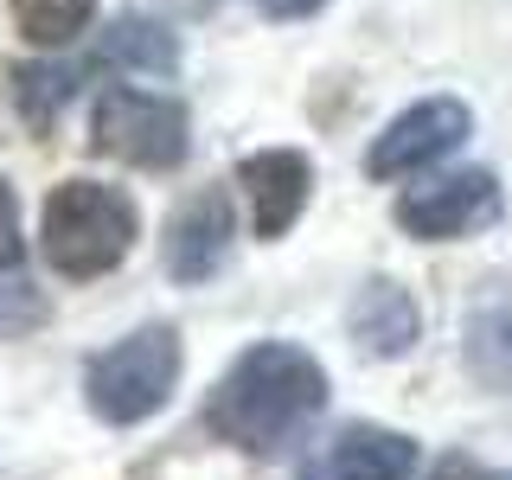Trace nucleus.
<instances>
[{
    "instance_id": "obj_1",
    "label": "nucleus",
    "mask_w": 512,
    "mask_h": 480,
    "mask_svg": "<svg viewBox=\"0 0 512 480\" xmlns=\"http://www.w3.org/2000/svg\"><path fill=\"white\" fill-rule=\"evenodd\" d=\"M327 410V365L295 340L244 346L205 397V429L237 455H288Z\"/></svg>"
},
{
    "instance_id": "obj_2",
    "label": "nucleus",
    "mask_w": 512,
    "mask_h": 480,
    "mask_svg": "<svg viewBox=\"0 0 512 480\" xmlns=\"http://www.w3.org/2000/svg\"><path fill=\"white\" fill-rule=\"evenodd\" d=\"M141 237V212L122 186L103 180H64L45 192L39 212V250L64 282H96L116 263H128Z\"/></svg>"
},
{
    "instance_id": "obj_3",
    "label": "nucleus",
    "mask_w": 512,
    "mask_h": 480,
    "mask_svg": "<svg viewBox=\"0 0 512 480\" xmlns=\"http://www.w3.org/2000/svg\"><path fill=\"white\" fill-rule=\"evenodd\" d=\"M180 372H186V340H180V327L148 320V327L122 333L116 346L90 352V365H84V404H90L96 423L135 429V423H148V416H160V410L173 404Z\"/></svg>"
},
{
    "instance_id": "obj_4",
    "label": "nucleus",
    "mask_w": 512,
    "mask_h": 480,
    "mask_svg": "<svg viewBox=\"0 0 512 480\" xmlns=\"http://www.w3.org/2000/svg\"><path fill=\"white\" fill-rule=\"evenodd\" d=\"M90 148L141 173H173L192 148V116L180 96L109 84L90 109Z\"/></svg>"
},
{
    "instance_id": "obj_5",
    "label": "nucleus",
    "mask_w": 512,
    "mask_h": 480,
    "mask_svg": "<svg viewBox=\"0 0 512 480\" xmlns=\"http://www.w3.org/2000/svg\"><path fill=\"white\" fill-rule=\"evenodd\" d=\"M500 218H506V192L487 167L442 173V180H423L397 199V224L416 244H461L474 231H493Z\"/></svg>"
},
{
    "instance_id": "obj_6",
    "label": "nucleus",
    "mask_w": 512,
    "mask_h": 480,
    "mask_svg": "<svg viewBox=\"0 0 512 480\" xmlns=\"http://www.w3.org/2000/svg\"><path fill=\"white\" fill-rule=\"evenodd\" d=\"M468 135H474V109L461 103V96H423V103L397 109L372 135L365 173H372V180H410V173L436 167L442 154H455Z\"/></svg>"
},
{
    "instance_id": "obj_7",
    "label": "nucleus",
    "mask_w": 512,
    "mask_h": 480,
    "mask_svg": "<svg viewBox=\"0 0 512 480\" xmlns=\"http://www.w3.org/2000/svg\"><path fill=\"white\" fill-rule=\"evenodd\" d=\"M231 231H237L231 192H224V186L192 192L180 212L167 218V237H160V263H167V276L186 282V288L212 282L224 269V256H231Z\"/></svg>"
},
{
    "instance_id": "obj_8",
    "label": "nucleus",
    "mask_w": 512,
    "mask_h": 480,
    "mask_svg": "<svg viewBox=\"0 0 512 480\" xmlns=\"http://www.w3.org/2000/svg\"><path fill=\"white\" fill-rule=\"evenodd\" d=\"M237 186H244L250 199V224L263 244H276L301 224L308 212V192H314V167L301 148H256L237 160Z\"/></svg>"
},
{
    "instance_id": "obj_9",
    "label": "nucleus",
    "mask_w": 512,
    "mask_h": 480,
    "mask_svg": "<svg viewBox=\"0 0 512 480\" xmlns=\"http://www.w3.org/2000/svg\"><path fill=\"white\" fill-rule=\"evenodd\" d=\"M346 333H352V346H359L365 359H404L416 346V333H423V314H416L404 282L372 276L346 301Z\"/></svg>"
},
{
    "instance_id": "obj_10",
    "label": "nucleus",
    "mask_w": 512,
    "mask_h": 480,
    "mask_svg": "<svg viewBox=\"0 0 512 480\" xmlns=\"http://www.w3.org/2000/svg\"><path fill=\"white\" fill-rule=\"evenodd\" d=\"M416 468H423V448H416L404 429L352 423V429L333 436L314 480H416Z\"/></svg>"
},
{
    "instance_id": "obj_11",
    "label": "nucleus",
    "mask_w": 512,
    "mask_h": 480,
    "mask_svg": "<svg viewBox=\"0 0 512 480\" xmlns=\"http://www.w3.org/2000/svg\"><path fill=\"white\" fill-rule=\"evenodd\" d=\"M461 359L487 391H512V308H474L461 333Z\"/></svg>"
},
{
    "instance_id": "obj_12",
    "label": "nucleus",
    "mask_w": 512,
    "mask_h": 480,
    "mask_svg": "<svg viewBox=\"0 0 512 480\" xmlns=\"http://www.w3.org/2000/svg\"><path fill=\"white\" fill-rule=\"evenodd\" d=\"M13 26H20L26 45H39V52H58V45L84 39L90 20H96V0H7Z\"/></svg>"
},
{
    "instance_id": "obj_13",
    "label": "nucleus",
    "mask_w": 512,
    "mask_h": 480,
    "mask_svg": "<svg viewBox=\"0 0 512 480\" xmlns=\"http://www.w3.org/2000/svg\"><path fill=\"white\" fill-rule=\"evenodd\" d=\"M109 58L128 64V71H173L180 64V39L160 20H148V13H122L109 26Z\"/></svg>"
},
{
    "instance_id": "obj_14",
    "label": "nucleus",
    "mask_w": 512,
    "mask_h": 480,
    "mask_svg": "<svg viewBox=\"0 0 512 480\" xmlns=\"http://www.w3.org/2000/svg\"><path fill=\"white\" fill-rule=\"evenodd\" d=\"M71 96H77L71 64H20V71H13V103L26 109V122L39 128V135L58 122V109L71 103Z\"/></svg>"
},
{
    "instance_id": "obj_15",
    "label": "nucleus",
    "mask_w": 512,
    "mask_h": 480,
    "mask_svg": "<svg viewBox=\"0 0 512 480\" xmlns=\"http://www.w3.org/2000/svg\"><path fill=\"white\" fill-rule=\"evenodd\" d=\"M45 320H52V308L32 282H0V340H26Z\"/></svg>"
},
{
    "instance_id": "obj_16",
    "label": "nucleus",
    "mask_w": 512,
    "mask_h": 480,
    "mask_svg": "<svg viewBox=\"0 0 512 480\" xmlns=\"http://www.w3.org/2000/svg\"><path fill=\"white\" fill-rule=\"evenodd\" d=\"M20 250H26V237H20V199H13V186L0 180V269L20 263Z\"/></svg>"
},
{
    "instance_id": "obj_17",
    "label": "nucleus",
    "mask_w": 512,
    "mask_h": 480,
    "mask_svg": "<svg viewBox=\"0 0 512 480\" xmlns=\"http://www.w3.org/2000/svg\"><path fill=\"white\" fill-rule=\"evenodd\" d=\"M429 480H512V474H500V468H480V461H468V455H448Z\"/></svg>"
},
{
    "instance_id": "obj_18",
    "label": "nucleus",
    "mask_w": 512,
    "mask_h": 480,
    "mask_svg": "<svg viewBox=\"0 0 512 480\" xmlns=\"http://www.w3.org/2000/svg\"><path fill=\"white\" fill-rule=\"evenodd\" d=\"M320 7L327 0H256V13H269V20H314Z\"/></svg>"
}]
</instances>
